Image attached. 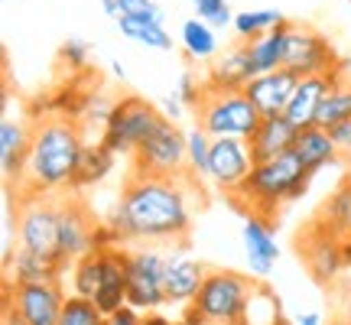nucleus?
<instances>
[{
  "label": "nucleus",
  "mask_w": 351,
  "mask_h": 325,
  "mask_svg": "<svg viewBox=\"0 0 351 325\" xmlns=\"http://www.w3.org/2000/svg\"><path fill=\"white\" fill-rule=\"evenodd\" d=\"M59 325H108V315L95 306V300L72 293V296H65L62 319H59Z\"/></svg>",
  "instance_id": "obj_33"
},
{
  "label": "nucleus",
  "mask_w": 351,
  "mask_h": 325,
  "mask_svg": "<svg viewBox=\"0 0 351 325\" xmlns=\"http://www.w3.org/2000/svg\"><path fill=\"white\" fill-rule=\"evenodd\" d=\"M182 111H186V104H182V101H179V95H169V98H166V117H169V121H176V117H182Z\"/></svg>",
  "instance_id": "obj_43"
},
{
  "label": "nucleus",
  "mask_w": 351,
  "mask_h": 325,
  "mask_svg": "<svg viewBox=\"0 0 351 325\" xmlns=\"http://www.w3.org/2000/svg\"><path fill=\"white\" fill-rule=\"evenodd\" d=\"M283 20H287V16H283L280 10H241V13H234L231 29L238 33L241 43H251V39H257V36H263V33L276 29Z\"/></svg>",
  "instance_id": "obj_31"
},
{
  "label": "nucleus",
  "mask_w": 351,
  "mask_h": 325,
  "mask_svg": "<svg viewBox=\"0 0 351 325\" xmlns=\"http://www.w3.org/2000/svg\"><path fill=\"white\" fill-rule=\"evenodd\" d=\"M29 147H33V127L26 124V121L3 117V121H0V169H3L7 186L23 179L26 160H29Z\"/></svg>",
  "instance_id": "obj_19"
},
{
  "label": "nucleus",
  "mask_w": 351,
  "mask_h": 325,
  "mask_svg": "<svg viewBox=\"0 0 351 325\" xmlns=\"http://www.w3.org/2000/svg\"><path fill=\"white\" fill-rule=\"evenodd\" d=\"M166 248L137 244L127 248V306L140 313H160L166 306Z\"/></svg>",
  "instance_id": "obj_5"
},
{
  "label": "nucleus",
  "mask_w": 351,
  "mask_h": 325,
  "mask_svg": "<svg viewBox=\"0 0 351 325\" xmlns=\"http://www.w3.org/2000/svg\"><path fill=\"white\" fill-rule=\"evenodd\" d=\"M199 127H205L212 137H244L251 140L261 127V111L244 91H215L205 88V98L195 108Z\"/></svg>",
  "instance_id": "obj_6"
},
{
  "label": "nucleus",
  "mask_w": 351,
  "mask_h": 325,
  "mask_svg": "<svg viewBox=\"0 0 351 325\" xmlns=\"http://www.w3.org/2000/svg\"><path fill=\"white\" fill-rule=\"evenodd\" d=\"M59 62H65L69 69H88L91 62V46H88L85 39H65L62 49H59Z\"/></svg>",
  "instance_id": "obj_38"
},
{
  "label": "nucleus",
  "mask_w": 351,
  "mask_h": 325,
  "mask_svg": "<svg viewBox=\"0 0 351 325\" xmlns=\"http://www.w3.org/2000/svg\"><path fill=\"white\" fill-rule=\"evenodd\" d=\"M65 263L52 261V257H43V254H33L26 248H16L13 254V263L3 270L7 274V283H59Z\"/></svg>",
  "instance_id": "obj_24"
},
{
  "label": "nucleus",
  "mask_w": 351,
  "mask_h": 325,
  "mask_svg": "<svg viewBox=\"0 0 351 325\" xmlns=\"http://www.w3.org/2000/svg\"><path fill=\"white\" fill-rule=\"evenodd\" d=\"M166 114H160L156 104H150L147 98L127 95L114 104L108 124L101 127V143L117 156H134L137 147L153 134V127L163 121Z\"/></svg>",
  "instance_id": "obj_7"
},
{
  "label": "nucleus",
  "mask_w": 351,
  "mask_h": 325,
  "mask_svg": "<svg viewBox=\"0 0 351 325\" xmlns=\"http://www.w3.org/2000/svg\"><path fill=\"white\" fill-rule=\"evenodd\" d=\"M101 254V283L95 289V306L104 315L127 306V248H98Z\"/></svg>",
  "instance_id": "obj_16"
},
{
  "label": "nucleus",
  "mask_w": 351,
  "mask_h": 325,
  "mask_svg": "<svg viewBox=\"0 0 351 325\" xmlns=\"http://www.w3.org/2000/svg\"><path fill=\"white\" fill-rule=\"evenodd\" d=\"M192 202L195 189L186 182V176H140L121 189V199L114 202L108 228L121 248L137 244H186L192 228Z\"/></svg>",
  "instance_id": "obj_1"
},
{
  "label": "nucleus",
  "mask_w": 351,
  "mask_h": 325,
  "mask_svg": "<svg viewBox=\"0 0 351 325\" xmlns=\"http://www.w3.org/2000/svg\"><path fill=\"white\" fill-rule=\"evenodd\" d=\"M289 20L270 29V33H263V36L251 39L247 43V52H251V62H254V72L263 75V72H276V69H283V59H287V43H289Z\"/></svg>",
  "instance_id": "obj_25"
},
{
  "label": "nucleus",
  "mask_w": 351,
  "mask_h": 325,
  "mask_svg": "<svg viewBox=\"0 0 351 325\" xmlns=\"http://www.w3.org/2000/svg\"><path fill=\"white\" fill-rule=\"evenodd\" d=\"M130 160H134L130 173H140V176H192L189 173L186 130L176 121H169V117H163L160 124L153 127V134L140 143Z\"/></svg>",
  "instance_id": "obj_8"
},
{
  "label": "nucleus",
  "mask_w": 351,
  "mask_h": 325,
  "mask_svg": "<svg viewBox=\"0 0 351 325\" xmlns=\"http://www.w3.org/2000/svg\"><path fill=\"white\" fill-rule=\"evenodd\" d=\"M101 7L108 16H121V0H101Z\"/></svg>",
  "instance_id": "obj_44"
},
{
  "label": "nucleus",
  "mask_w": 351,
  "mask_h": 325,
  "mask_svg": "<svg viewBox=\"0 0 351 325\" xmlns=\"http://www.w3.org/2000/svg\"><path fill=\"white\" fill-rule=\"evenodd\" d=\"M108 325H143V313L134 306H124V309L108 315Z\"/></svg>",
  "instance_id": "obj_41"
},
{
  "label": "nucleus",
  "mask_w": 351,
  "mask_h": 325,
  "mask_svg": "<svg viewBox=\"0 0 351 325\" xmlns=\"http://www.w3.org/2000/svg\"><path fill=\"white\" fill-rule=\"evenodd\" d=\"M345 261L351 263V231H348V234H345Z\"/></svg>",
  "instance_id": "obj_49"
},
{
  "label": "nucleus",
  "mask_w": 351,
  "mask_h": 325,
  "mask_svg": "<svg viewBox=\"0 0 351 325\" xmlns=\"http://www.w3.org/2000/svg\"><path fill=\"white\" fill-rule=\"evenodd\" d=\"M176 95L186 104V111H195L202 104V98H205V82H199L192 72H182L179 82H176Z\"/></svg>",
  "instance_id": "obj_37"
},
{
  "label": "nucleus",
  "mask_w": 351,
  "mask_h": 325,
  "mask_svg": "<svg viewBox=\"0 0 351 325\" xmlns=\"http://www.w3.org/2000/svg\"><path fill=\"white\" fill-rule=\"evenodd\" d=\"M293 153H296V160L302 162V169L306 173H319V169H326V166H335L341 156L339 143L332 137V130L326 127H302L296 130V140H293Z\"/></svg>",
  "instance_id": "obj_20"
},
{
  "label": "nucleus",
  "mask_w": 351,
  "mask_h": 325,
  "mask_svg": "<svg viewBox=\"0 0 351 325\" xmlns=\"http://www.w3.org/2000/svg\"><path fill=\"white\" fill-rule=\"evenodd\" d=\"M186 143H189V173L195 179H208V156H212V134L205 127H192L186 130Z\"/></svg>",
  "instance_id": "obj_34"
},
{
  "label": "nucleus",
  "mask_w": 351,
  "mask_h": 325,
  "mask_svg": "<svg viewBox=\"0 0 351 325\" xmlns=\"http://www.w3.org/2000/svg\"><path fill=\"white\" fill-rule=\"evenodd\" d=\"M72 283H75V293L78 296H95V289L101 283V254L91 250L85 257H78L75 267H72Z\"/></svg>",
  "instance_id": "obj_35"
},
{
  "label": "nucleus",
  "mask_w": 351,
  "mask_h": 325,
  "mask_svg": "<svg viewBox=\"0 0 351 325\" xmlns=\"http://www.w3.org/2000/svg\"><path fill=\"white\" fill-rule=\"evenodd\" d=\"M3 325H26V322L13 313V309H7V306H3Z\"/></svg>",
  "instance_id": "obj_46"
},
{
  "label": "nucleus",
  "mask_w": 351,
  "mask_h": 325,
  "mask_svg": "<svg viewBox=\"0 0 351 325\" xmlns=\"http://www.w3.org/2000/svg\"><path fill=\"white\" fill-rule=\"evenodd\" d=\"M341 121H351V78L328 88V95L322 98V108H319V117H315V124L326 127V130H332Z\"/></svg>",
  "instance_id": "obj_30"
},
{
  "label": "nucleus",
  "mask_w": 351,
  "mask_h": 325,
  "mask_svg": "<svg viewBox=\"0 0 351 325\" xmlns=\"http://www.w3.org/2000/svg\"><path fill=\"white\" fill-rule=\"evenodd\" d=\"M205 276H208V267L199 257H192L186 244L166 248V300L173 306H192Z\"/></svg>",
  "instance_id": "obj_15"
},
{
  "label": "nucleus",
  "mask_w": 351,
  "mask_h": 325,
  "mask_svg": "<svg viewBox=\"0 0 351 325\" xmlns=\"http://www.w3.org/2000/svg\"><path fill=\"white\" fill-rule=\"evenodd\" d=\"M98 250V225L78 199H59V257L65 263Z\"/></svg>",
  "instance_id": "obj_14"
},
{
  "label": "nucleus",
  "mask_w": 351,
  "mask_h": 325,
  "mask_svg": "<svg viewBox=\"0 0 351 325\" xmlns=\"http://www.w3.org/2000/svg\"><path fill=\"white\" fill-rule=\"evenodd\" d=\"M3 306L26 325H59L65 293L59 283H3Z\"/></svg>",
  "instance_id": "obj_10"
},
{
  "label": "nucleus",
  "mask_w": 351,
  "mask_h": 325,
  "mask_svg": "<svg viewBox=\"0 0 351 325\" xmlns=\"http://www.w3.org/2000/svg\"><path fill=\"white\" fill-rule=\"evenodd\" d=\"M283 315H280V296L274 289H267L263 283H257L247 300V309L241 315V325H280Z\"/></svg>",
  "instance_id": "obj_29"
},
{
  "label": "nucleus",
  "mask_w": 351,
  "mask_h": 325,
  "mask_svg": "<svg viewBox=\"0 0 351 325\" xmlns=\"http://www.w3.org/2000/svg\"><path fill=\"white\" fill-rule=\"evenodd\" d=\"M251 78H257V72H254L247 43H241L234 49H228L221 59H215V65L205 75V88H215V91H244Z\"/></svg>",
  "instance_id": "obj_21"
},
{
  "label": "nucleus",
  "mask_w": 351,
  "mask_h": 325,
  "mask_svg": "<svg viewBox=\"0 0 351 325\" xmlns=\"http://www.w3.org/2000/svg\"><path fill=\"white\" fill-rule=\"evenodd\" d=\"M85 134L75 117H46L33 124V147L26 160L23 179L16 182L20 195H49L75 186V169L85 150Z\"/></svg>",
  "instance_id": "obj_2"
},
{
  "label": "nucleus",
  "mask_w": 351,
  "mask_h": 325,
  "mask_svg": "<svg viewBox=\"0 0 351 325\" xmlns=\"http://www.w3.org/2000/svg\"><path fill=\"white\" fill-rule=\"evenodd\" d=\"M254 169L251 143L244 137H212V156H208V179L225 195H234L244 179Z\"/></svg>",
  "instance_id": "obj_13"
},
{
  "label": "nucleus",
  "mask_w": 351,
  "mask_h": 325,
  "mask_svg": "<svg viewBox=\"0 0 351 325\" xmlns=\"http://www.w3.org/2000/svg\"><path fill=\"white\" fill-rule=\"evenodd\" d=\"M332 137H335L341 153H351V121H341V124L332 127Z\"/></svg>",
  "instance_id": "obj_42"
},
{
  "label": "nucleus",
  "mask_w": 351,
  "mask_h": 325,
  "mask_svg": "<svg viewBox=\"0 0 351 325\" xmlns=\"http://www.w3.org/2000/svg\"><path fill=\"white\" fill-rule=\"evenodd\" d=\"M332 289H335V300H339L341 319H351V263L345 267V270H341L339 276H335Z\"/></svg>",
  "instance_id": "obj_40"
},
{
  "label": "nucleus",
  "mask_w": 351,
  "mask_h": 325,
  "mask_svg": "<svg viewBox=\"0 0 351 325\" xmlns=\"http://www.w3.org/2000/svg\"><path fill=\"white\" fill-rule=\"evenodd\" d=\"M254 287L257 283L238 270H208L199 296L186 306V315L202 325H241Z\"/></svg>",
  "instance_id": "obj_4"
},
{
  "label": "nucleus",
  "mask_w": 351,
  "mask_h": 325,
  "mask_svg": "<svg viewBox=\"0 0 351 325\" xmlns=\"http://www.w3.org/2000/svg\"><path fill=\"white\" fill-rule=\"evenodd\" d=\"M293 140H296V127L287 121V114H276V117H263L247 143H251L254 162H267L293 150Z\"/></svg>",
  "instance_id": "obj_22"
},
{
  "label": "nucleus",
  "mask_w": 351,
  "mask_h": 325,
  "mask_svg": "<svg viewBox=\"0 0 351 325\" xmlns=\"http://www.w3.org/2000/svg\"><path fill=\"white\" fill-rule=\"evenodd\" d=\"M280 325H287V322H280Z\"/></svg>",
  "instance_id": "obj_51"
},
{
  "label": "nucleus",
  "mask_w": 351,
  "mask_h": 325,
  "mask_svg": "<svg viewBox=\"0 0 351 325\" xmlns=\"http://www.w3.org/2000/svg\"><path fill=\"white\" fill-rule=\"evenodd\" d=\"M319 225H326L332 234H339L345 238L351 231V179L339 182V189L332 192L326 199V205L319 208V218H315Z\"/></svg>",
  "instance_id": "obj_28"
},
{
  "label": "nucleus",
  "mask_w": 351,
  "mask_h": 325,
  "mask_svg": "<svg viewBox=\"0 0 351 325\" xmlns=\"http://www.w3.org/2000/svg\"><path fill=\"white\" fill-rule=\"evenodd\" d=\"M328 78L326 75H306L300 78V85H296V91H293V98H289L287 104V121L296 130H302V127H313L315 117H319V108H322V98L328 95Z\"/></svg>",
  "instance_id": "obj_23"
},
{
  "label": "nucleus",
  "mask_w": 351,
  "mask_h": 325,
  "mask_svg": "<svg viewBox=\"0 0 351 325\" xmlns=\"http://www.w3.org/2000/svg\"><path fill=\"white\" fill-rule=\"evenodd\" d=\"M182 46H186L189 59H212L218 52V39H215V26H208L205 20H186L182 23Z\"/></svg>",
  "instance_id": "obj_32"
},
{
  "label": "nucleus",
  "mask_w": 351,
  "mask_h": 325,
  "mask_svg": "<svg viewBox=\"0 0 351 325\" xmlns=\"http://www.w3.org/2000/svg\"><path fill=\"white\" fill-rule=\"evenodd\" d=\"M16 248L65 263L59 257V199L23 195L20 208H16Z\"/></svg>",
  "instance_id": "obj_9"
},
{
  "label": "nucleus",
  "mask_w": 351,
  "mask_h": 325,
  "mask_svg": "<svg viewBox=\"0 0 351 325\" xmlns=\"http://www.w3.org/2000/svg\"><path fill=\"white\" fill-rule=\"evenodd\" d=\"M309 182H313V173H306L302 162L296 160V153L289 150L283 156H276V160L254 162L251 176L244 179V186L231 199L247 215L274 218L280 212V205L302 199L309 192Z\"/></svg>",
  "instance_id": "obj_3"
},
{
  "label": "nucleus",
  "mask_w": 351,
  "mask_h": 325,
  "mask_svg": "<svg viewBox=\"0 0 351 325\" xmlns=\"http://www.w3.org/2000/svg\"><path fill=\"white\" fill-rule=\"evenodd\" d=\"M111 72H114V75H117V78H127V69H124V62H117V59H114V62H111Z\"/></svg>",
  "instance_id": "obj_48"
},
{
  "label": "nucleus",
  "mask_w": 351,
  "mask_h": 325,
  "mask_svg": "<svg viewBox=\"0 0 351 325\" xmlns=\"http://www.w3.org/2000/svg\"><path fill=\"white\" fill-rule=\"evenodd\" d=\"M300 257L306 263V270L313 274V280H319L322 287H332L335 276L348 267V261H345V238L332 234L319 221H313L309 231L300 238Z\"/></svg>",
  "instance_id": "obj_12"
},
{
  "label": "nucleus",
  "mask_w": 351,
  "mask_h": 325,
  "mask_svg": "<svg viewBox=\"0 0 351 325\" xmlns=\"http://www.w3.org/2000/svg\"><path fill=\"white\" fill-rule=\"evenodd\" d=\"M339 52L332 46V39L322 36L313 26H289V43H287V59L283 69L296 72L300 78L306 75H326L339 65Z\"/></svg>",
  "instance_id": "obj_11"
},
{
  "label": "nucleus",
  "mask_w": 351,
  "mask_h": 325,
  "mask_svg": "<svg viewBox=\"0 0 351 325\" xmlns=\"http://www.w3.org/2000/svg\"><path fill=\"white\" fill-rule=\"evenodd\" d=\"M192 3H195V16L215 26V29H225V26L234 23V13L228 7V0H192Z\"/></svg>",
  "instance_id": "obj_36"
},
{
  "label": "nucleus",
  "mask_w": 351,
  "mask_h": 325,
  "mask_svg": "<svg viewBox=\"0 0 351 325\" xmlns=\"http://www.w3.org/2000/svg\"><path fill=\"white\" fill-rule=\"evenodd\" d=\"M143 325H169V319H166V315H160V313H147V315H143Z\"/></svg>",
  "instance_id": "obj_45"
},
{
  "label": "nucleus",
  "mask_w": 351,
  "mask_h": 325,
  "mask_svg": "<svg viewBox=\"0 0 351 325\" xmlns=\"http://www.w3.org/2000/svg\"><path fill=\"white\" fill-rule=\"evenodd\" d=\"M114 160H117V153H111L101 140L98 143H85L82 160H78V169H75V186L72 189H88V186L104 182L114 169Z\"/></svg>",
  "instance_id": "obj_26"
},
{
  "label": "nucleus",
  "mask_w": 351,
  "mask_h": 325,
  "mask_svg": "<svg viewBox=\"0 0 351 325\" xmlns=\"http://www.w3.org/2000/svg\"><path fill=\"white\" fill-rule=\"evenodd\" d=\"M121 16H147V20H156V23L166 20L163 10L153 0H121Z\"/></svg>",
  "instance_id": "obj_39"
},
{
  "label": "nucleus",
  "mask_w": 351,
  "mask_h": 325,
  "mask_svg": "<svg viewBox=\"0 0 351 325\" xmlns=\"http://www.w3.org/2000/svg\"><path fill=\"white\" fill-rule=\"evenodd\" d=\"M244 238V250H247V263H251L254 276H270L280 257V244L274 238V218L263 215H247V221L241 228Z\"/></svg>",
  "instance_id": "obj_18"
},
{
  "label": "nucleus",
  "mask_w": 351,
  "mask_h": 325,
  "mask_svg": "<svg viewBox=\"0 0 351 325\" xmlns=\"http://www.w3.org/2000/svg\"><path fill=\"white\" fill-rule=\"evenodd\" d=\"M300 85V75L289 69H276V72H263V75L251 78L244 95L254 101V108L261 111V117H276L287 111L293 91Z\"/></svg>",
  "instance_id": "obj_17"
},
{
  "label": "nucleus",
  "mask_w": 351,
  "mask_h": 325,
  "mask_svg": "<svg viewBox=\"0 0 351 325\" xmlns=\"http://www.w3.org/2000/svg\"><path fill=\"white\" fill-rule=\"evenodd\" d=\"M169 325H202V322H195V319H189V315H182L179 322H169Z\"/></svg>",
  "instance_id": "obj_50"
},
{
  "label": "nucleus",
  "mask_w": 351,
  "mask_h": 325,
  "mask_svg": "<svg viewBox=\"0 0 351 325\" xmlns=\"http://www.w3.org/2000/svg\"><path fill=\"white\" fill-rule=\"evenodd\" d=\"M296 325H322V315L319 313H306V315H300V322Z\"/></svg>",
  "instance_id": "obj_47"
},
{
  "label": "nucleus",
  "mask_w": 351,
  "mask_h": 325,
  "mask_svg": "<svg viewBox=\"0 0 351 325\" xmlns=\"http://www.w3.org/2000/svg\"><path fill=\"white\" fill-rule=\"evenodd\" d=\"M117 29L124 33L127 39H134L140 46H150V49H173V36L163 23L156 20H147V16H117Z\"/></svg>",
  "instance_id": "obj_27"
}]
</instances>
